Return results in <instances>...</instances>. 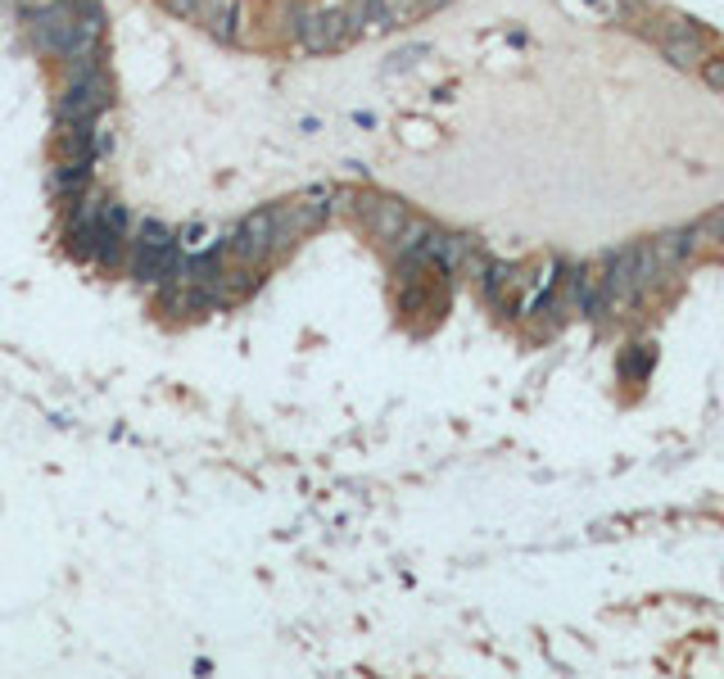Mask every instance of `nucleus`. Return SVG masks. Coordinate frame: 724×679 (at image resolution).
Here are the masks:
<instances>
[{"mask_svg":"<svg viewBox=\"0 0 724 679\" xmlns=\"http://www.w3.org/2000/svg\"><path fill=\"white\" fill-rule=\"evenodd\" d=\"M698 73H702V82H706L711 91H724V59H711V55H706V64H702Z\"/></svg>","mask_w":724,"mask_h":679,"instance_id":"nucleus-14","label":"nucleus"},{"mask_svg":"<svg viewBox=\"0 0 724 679\" xmlns=\"http://www.w3.org/2000/svg\"><path fill=\"white\" fill-rule=\"evenodd\" d=\"M132 263H136V277L141 281H168L181 268V254H177L172 232H164V226H155V222H145L141 236H136Z\"/></svg>","mask_w":724,"mask_h":679,"instance_id":"nucleus-5","label":"nucleus"},{"mask_svg":"<svg viewBox=\"0 0 724 679\" xmlns=\"http://www.w3.org/2000/svg\"><path fill=\"white\" fill-rule=\"evenodd\" d=\"M386 10L394 14V23H408L412 14H426L422 0H386Z\"/></svg>","mask_w":724,"mask_h":679,"instance_id":"nucleus-13","label":"nucleus"},{"mask_svg":"<svg viewBox=\"0 0 724 679\" xmlns=\"http://www.w3.org/2000/svg\"><path fill=\"white\" fill-rule=\"evenodd\" d=\"M702 245H706L702 226H683V232H666V236H657V241H647V249H653V258H657V272H661V277H666V272H675L683 258H693Z\"/></svg>","mask_w":724,"mask_h":679,"instance_id":"nucleus-10","label":"nucleus"},{"mask_svg":"<svg viewBox=\"0 0 724 679\" xmlns=\"http://www.w3.org/2000/svg\"><path fill=\"white\" fill-rule=\"evenodd\" d=\"M19 5H23L27 14H36V10H46V0H19Z\"/></svg>","mask_w":724,"mask_h":679,"instance_id":"nucleus-16","label":"nucleus"},{"mask_svg":"<svg viewBox=\"0 0 724 679\" xmlns=\"http://www.w3.org/2000/svg\"><path fill=\"white\" fill-rule=\"evenodd\" d=\"M113 87L104 68H87L73 78V87L59 96V123H96L100 113L109 109Z\"/></svg>","mask_w":724,"mask_h":679,"instance_id":"nucleus-4","label":"nucleus"},{"mask_svg":"<svg viewBox=\"0 0 724 679\" xmlns=\"http://www.w3.org/2000/svg\"><path fill=\"white\" fill-rule=\"evenodd\" d=\"M661 272H657V258L647 245H625L612 254V263H606L602 272V286L606 294H612V304H630V299H638V290H647Z\"/></svg>","mask_w":724,"mask_h":679,"instance_id":"nucleus-1","label":"nucleus"},{"mask_svg":"<svg viewBox=\"0 0 724 679\" xmlns=\"http://www.w3.org/2000/svg\"><path fill=\"white\" fill-rule=\"evenodd\" d=\"M123 241H127V213H123V204L100 200V213H96V258L104 263V268H113V263L123 258Z\"/></svg>","mask_w":724,"mask_h":679,"instance_id":"nucleus-8","label":"nucleus"},{"mask_svg":"<svg viewBox=\"0 0 724 679\" xmlns=\"http://www.w3.org/2000/svg\"><path fill=\"white\" fill-rule=\"evenodd\" d=\"M698 226H702L706 245H711V241H720V245H724V209H715V213H711V218H702Z\"/></svg>","mask_w":724,"mask_h":679,"instance_id":"nucleus-15","label":"nucleus"},{"mask_svg":"<svg viewBox=\"0 0 724 679\" xmlns=\"http://www.w3.org/2000/svg\"><path fill=\"white\" fill-rule=\"evenodd\" d=\"M277 249V232H272V209H258L249 213L241 226H236V236L226 241V254H232V263H258L268 258Z\"/></svg>","mask_w":724,"mask_h":679,"instance_id":"nucleus-6","label":"nucleus"},{"mask_svg":"<svg viewBox=\"0 0 724 679\" xmlns=\"http://www.w3.org/2000/svg\"><path fill=\"white\" fill-rule=\"evenodd\" d=\"M345 10L354 23V36H376V32L394 27V14L386 10V0H345Z\"/></svg>","mask_w":724,"mask_h":679,"instance_id":"nucleus-12","label":"nucleus"},{"mask_svg":"<svg viewBox=\"0 0 724 679\" xmlns=\"http://www.w3.org/2000/svg\"><path fill=\"white\" fill-rule=\"evenodd\" d=\"M322 218H326V204H318V200H286V204H277V209H272L277 249H286V245L303 241L309 232H318Z\"/></svg>","mask_w":724,"mask_h":679,"instance_id":"nucleus-7","label":"nucleus"},{"mask_svg":"<svg viewBox=\"0 0 724 679\" xmlns=\"http://www.w3.org/2000/svg\"><path fill=\"white\" fill-rule=\"evenodd\" d=\"M647 36L657 42V51L675 64V68H702L706 64V36L693 19H657L647 23Z\"/></svg>","mask_w":724,"mask_h":679,"instance_id":"nucleus-3","label":"nucleus"},{"mask_svg":"<svg viewBox=\"0 0 724 679\" xmlns=\"http://www.w3.org/2000/svg\"><path fill=\"white\" fill-rule=\"evenodd\" d=\"M363 222L371 226V236H376V241L399 245V241H403V232L412 226V213H408V204H399V200L371 196V200L363 204Z\"/></svg>","mask_w":724,"mask_h":679,"instance_id":"nucleus-9","label":"nucleus"},{"mask_svg":"<svg viewBox=\"0 0 724 679\" xmlns=\"http://www.w3.org/2000/svg\"><path fill=\"white\" fill-rule=\"evenodd\" d=\"M209 36H218V42H236V23H241V0H200L196 5V19Z\"/></svg>","mask_w":724,"mask_h":679,"instance_id":"nucleus-11","label":"nucleus"},{"mask_svg":"<svg viewBox=\"0 0 724 679\" xmlns=\"http://www.w3.org/2000/svg\"><path fill=\"white\" fill-rule=\"evenodd\" d=\"M294 36L303 51L313 55H326V51H339L345 42H354V23H349V10L345 5H309L294 14Z\"/></svg>","mask_w":724,"mask_h":679,"instance_id":"nucleus-2","label":"nucleus"}]
</instances>
